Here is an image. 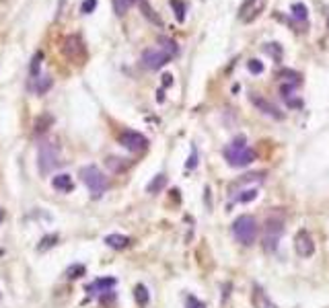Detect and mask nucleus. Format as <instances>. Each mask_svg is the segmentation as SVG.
I'll return each mask as SVG.
<instances>
[{
    "mask_svg": "<svg viewBox=\"0 0 329 308\" xmlns=\"http://www.w3.org/2000/svg\"><path fill=\"white\" fill-rule=\"evenodd\" d=\"M224 158L231 166L239 169V166H247L255 161V150L247 146V140L241 136V138H235L233 142L224 148Z\"/></svg>",
    "mask_w": 329,
    "mask_h": 308,
    "instance_id": "obj_1",
    "label": "nucleus"
},
{
    "mask_svg": "<svg viewBox=\"0 0 329 308\" xmlns=\"http://www.w3.org/2000/svg\"><path fill=\"white\" fill-rule=\"evenodd\" d=\"M37 164H39V171L41 175H50L58 169L62 164V154H60V146L56 142H45L39 144V154H37Z\"/></svg>",
    "mask_w": 329,
    "mask_h": 308,
    "instance_id": "obj_3",
    "label": "nucleus"
},
{
    "mask_svg": "<svg viewBox=\"0 0 329 308\" xmlns=\"http://www.w3.org/2000/svg\"><path fill=\"white\" fill-rule=\"evenodd\" d=\"M130 236H126V235H107L105 236V245L107 247H111V249H126V247H130Z\"/></svg>",
    "mask_w": 329,
    "mask_h": 308,
    "instance_id": "obj_16",
    "label": "nucleus"
},
{
    "mask_svg": "<svg viewBox=\"0 0 329 308\" xmlns=\"http://www.w3.org/2000/svg\"><path fill=\"white\" fill-rule=\"evenodd\" d=\"M115 286V279L113 277H101V279H95L93 284H91L89 288H87V292H91V294H105V292H109L111 288Z\"/></svg>",
    "mask_w": 329,
    "mask_h": 308,
    "instance_id": "obj_14",
    "label": "nucleus"
},
{
    "mask_svg": "<svg viewBox=\"0 0 329 308\" xmlns=\"http://www.w3.org/2000/svg\"><path fill=\"white\" fill-rule=\"evenodd\" d=\"M52 185H54V189H58L60 193H70L74 189V183H72L70 175H56L52 179Z\"/></svg>",
    "mask_w": 329,
    "mask_h": 308,
    "instance_id": "obj_15",
    "label": "nucleus"
},
{
    "mask_svg": "<svg viewBox=\"0 0 329 308\" xmlns=\"http://www.w3.org/2000/svg\"><path fill=\"white\" fill-rule=\"evenodd\" d=\"M54 85V80L48 76V74H39V76H35L29 80V91L33 92V95H45Z\"/></svg>",
    "mask_w": 329,
    "mask_h": 308,
    "instance_id": "obj_13",
    "label": "nucleus"
},
{
    "mask_svg": "<svg viewBox=\"0 0 329 308\" xmlns=\"http://www.w3.org/2000/svg\"><path fill=\"white\" fill-rule=\"evenodd\" d=\"M173 85V76L171 74H163V87H171Z\"/></svg>",
    "mask_w": 329,
    "mask_h": 308,
    "instance_id": "obj_33",
    "label": "nucleus"
},
{
    "mask_svg": "<svg viewBox=\"0 0 329 308\" xmlns=\"http://www.w3.org/2000/svg\"><path fill=\"white\" fill-rule=\"evenodd\" d=\"M159 48H161V50H164L167 54H171V55H175V54L179 52L177 43L173 41L171 37H164V35H163V37H159Z\"/></svg>",
    "mask_w": 329,
    "mask_h": 308,
    "instance_id": "obj_22",
    "label": "nucleus"
},
{
    "mask_svg": "<svg viewBox=\"0 0 329 308\" xmlns=\"http://www.w3.org/2000/svg\"><path fill=\"white\" fill-rule=\"evenodd\" d=\"M134 6V0H113V13L117 17H124Z\"/></svg>",
    "mask_w": 329,
    "mask_h": 308,
    "instance_id": "obj_23",
    "label": "nucleus"
},
{
    "mask_svg": "<svg viewBox=\"0 0 329 308\" xmlns=\"http://www.w3.org/2000/svg\"><path fill=\"white\" fill-rule=\"evenodd\" d=\"M249 99H251V103L255 107H257V111H261L263 115H268V117H274V119H284V113L274 105V103H270L268 99H263V97H259V95H255V92H251L249 95Z\"/></svg>",
    "mask_w": 329,
    "mask_h": 308,
    "instance_id": "obj_10",
    "label": "nucleus"
},
{
    "mask_svg": "<svg viewBox=\"0 0 329 308\" xmlns=\"http://www.w3.org/2000/svg\"><path fill=\"white\" fill-rule=\"evenodd\" d=\"M56 242H58V235H48V236H43L41 242L37 245V251H41V253H43V251L52 249L54 245H56Z\"/></svg>",
    "mask_w": 329,
    "mask_h": 308,
    "instance_id": "obj_28",
    "label": "nucleus"
},
{
    "mask_svg": "<svg viewBox=\"0 0 329 308\" xmlns=\"http://www.w3.org/2000/svg\"><path fill=\"white\" fill-rule=\"evenodd\" d=\"M284 232V220L282 218H268L266 222V235H263V251L266 253H274L278 249L280 236Z\"/></svg>",
    "mask_w": 329,
    "mask_h": 308,
    "instance_id": "obj_5",
    "label": "nucleus"
},
{
    "mask_svg": "<svg viewBox=\"0 0 329 308\" xmlns=\"http://www.w3.org/2000/svg\"><path fill=\"white\" fill-rule=\"evenodd\" d=\"M169 4L173 8V13H175V18L179 23H183L185 21V11H187V6L183 0H169Z\"/></svg>",
    "mask_w": 329,
    "mask_h": 308,
    "instance_id": "obj_19",
    "label": "nucleus"
},
{
    "mask_svg": "<svg viewBox=\"0 0 329 308\" xmlns=\"http://www.w3.org/2000/svg\"><path fill=\"white\" fill-rule=\"evenodd\" d=\"M62 54L66 55L68 60L80 64L82 60H85V55H87V45H85V41H82V37L76 35V33L64 37V41H62Z\"/></svg>",
    "mask_w": 329,
    "mask_h": 308,
    "instance_id": "obj_6",
    "label": "nucleus"
},
{
    "mask_svg": "<svg viewBox=\"0 0 329 308\" xmlns=\"http://www.w3.org/2000/svg\"><path fill=\"white\" fill-rule=\"evenodd\" d=\"M54 124V117L52 115H39L37 119H35V134H43V132H48L50 126Z\"/></svg>",
    "mask_w": 329,
    "mask_h": 308,
    "instance_id": "obj_20",
    "label": "nucleus"
},
{
    "mask_svg": "<svg viewBox=\"0 0 329 308\" xmlns=\"http://www.w3.org/2000/svg\"><path fill=\"white\" fill-rule=\"evenodd\" d=\"M41 60H43V52H35V54H33V58H31V66H29L31 78L39 76V66H41Z\"/></svg>",
    "mask_w": 329,
    "mask_h": 308,
    "instance_id": "obj_25",
    "label": "nucleus"
},
{
    "mask_svg": "<svg viewBox=\"0 0 329 308\" xmlns=\"http://www.w3.org/2000/svg\"><path fill=\"white\" fill-rule=\"evenodd\" d=\"M294 251H296V255L303 257V259L315 255V240H313V236H311L307 230H298L296 232V236H294Z\"/></svg>",
    "mask_w": 329,
    "mask_h": 308,
    "instance_id": "obj_9",
    "label": "nucleus"
},
{
    "mask_svg": "<svg viewBox=\"0 0 329 308\" xmlns=\"http://www.w3.org/2000/svg\"><path fill=\"white\" fill-rule=\"evenodd\" d=\"M134 298H136V302H138L140 306H146L148 304V290H146V286H142V284H138L134 288Z\"/></svg>",
    "mask_w": 329,
    "mask_h": 308,
    "instance_id": "obj_24",
    "label": "nucleus"
},
{
    "mask_svg": "<svg viewBox=\"0 0 329 308\" xmlns=\"http://www.w3.org/2000/svg\"><path fill=\"white\" fill-rule=\"evenodd\" d=\"M140 11H142V15H144L146 18H148V21H152L154 25L163 27V21H161V17H159V15H154V11L150 8V4L146 2V0H142V2H140Z\"/></svg>",
    "mask_w": 329,
    "mask_h": 308,
    "instance_id": "obj_21",
    "label": "nucleus"
},
{
    "mask_svg": "<svg viewBox=\"0 0 329 308\" xmlns=\"http://www.w3.org/2000/svg\"><path fill=\"white\" fill-rule=\"evenodd\" d=\"M85 273H87V267L80 265V263L70 265V267L66 269V277H68V279H78V277H82Z\"/></svg>",
    "mask_w": 329,
    "mask_h": 308,
    "instance_id": "obj_27",
    "label": "nucleus"
},
{
    "mask_svg": "<svg viewBox=\"0 0 329 308\" xmlns=\"http://www.w3.org/2000/svg\"><path fill=\"white\" fill-rule=\"evenodd\" d=\"M251 304H253V308H276V304L272 302V298L268 296V292L263 290L261 286H253Z\"/></svg>",
    "mask_w": 329,
    "mask_h": 308,
    "instance_id": "obj_12",
    "label": "nucleus"
},
{
    "mask_svg": "<svg viewBox=\"0 0 329 308\" xmlns=\"http://www.w3.org/2000/svg\"><path fill=\"white\" fill-rule=\"evenodd\" d=\"M187 308H206L202 300H198L196 296H187Z\"/></svg>",
    "mask_w": 329,
    "mask_h": 308,
    "instance_id": "obj_31",
    "label": "nucleus"
},
{
    "mask_svg": "<svg viewBox=\"0 0 329 308\" xmlns=\"http://www.w3.org/2000/svg\"><path fill=\"white\" fill-rule=\"evenodd\" d=\"M196 164H198V150H196V146H191V156L187 161V169H196Z\"/></svg>",
    "mask_w": 329,
    "mask_h": 308,
    "instance_id": "obj_32",
    "label": "nucleus"
},
{
    "mask_svg": "<svg viewBox=\"0 0 329 308\" xmlns=\"http://www.w3.org/2000/svg\"><path fill=\"white\" fill-rule=\"evenodd\" d=\"M257 230H259L257 220H255L253 216H249V214H243V216H239L233 222V236L245 247H249L255 242V238H257Z\"/></svg>",
    "mask_w": 329,
    "mask_h": 308,
    "instance_id": "obj_4",
    "label": "nucleus"
},
{
    "mask_svg": "<svg viewBox=\"0 0 329 308\" xmlns=\"http://www.w3.org/2000/svg\"><path fill=\"white\" fill-rule=\"evenodd\" d=\"M2 220H4V212L0 210V224H2Z\"/></svg>",
    "mask_w": 329,
    "mask_h": 308,
    "instance_id": "obj_34",
    "label": "nucleus"
},
{
    "mask_svg": "<svg viewBox=\"0 0 329 308\" xmlns=\"http://www.w3.org/2000/svg\"><path fill=\"white\" fill-rule=\"evenodd\" d=\"M80 179L82 183L89 187L91 191V198L93 199H99L101 195L107 191L109 187V181H107V177L101 173V169L95 164H87V166H82L80 169Z\"/></svg>",
    "mask_w": 329,
    "mask_h": 308,
    "instance_id": "obj_2",
    "label": "nucleus"
},
{
    "mask_svg": "<svg viewBox=\"0 0 329 308\" xmlns=\"http://www.w3.org/2000/svg\"><path fill=\"white\" fill-rule=\"evenodd\" d=\"M263 4H266V0H243V4L239 8V17L245 23H251L253 18L259 15Z\"/></svg>",
    "mask_w": 329,
    "mask_h": 308,
    "instance_id": "obj_11",
    "label": "nucleus"
},
{
    "mask_svg": "<svg viewBox=\"0 0 329 308\" xmlns=\"http://www.w3.org/2000/svg\"><path fill=\"white\" fill-rule=\"evenodd\" d=\"M171 60H173V55L161 48H148L142 52V66L148 70H161L163 66H167Z\"/></svg>",
    "mask_w": 329,
    "mask_h": 308,
    "instance_id": "obj_8",
    "label": "nucleus"
},
{
    "mask_svg": "<svg viewBox=\"0 0 329 308\" xmlns=\"http://www.w3.org/2000/svg\"><path fill=\"white\" fill-rule=\"evenodd\" d=\"M247 68H249L251 74H261L263 72V64L259 60H249L247 62Z\"/></svg>",
    "mask_w": 329,
    "mask_h": 308,
    "instance_id": "obj_30",
    "label": "nucleus"
},
{
    "mask_svg": "<svg viewBox=\"0 0 329 308\" xmlns=\"http://www.w3.org/2000/svg\"><path fill=\"white\" fill-rule=\"evenodd\" d=\"M95 8H97V0H85V2L80 4V13L91 15V13H95Z\"/></svg>",
    "mask_w": 329,
    "mask_h": 308,
    "instance_id": "obj_29",
    "label": "nucleus"
},
{
    "mask_svg": "<svg viewBox=\"0 0 329 308\" xmlns=\"http://www.w3.org/2000/svg\"><path fill=\"white\" fill-rule=\"evenodd\" d=\"M255 198H257V189H245V191H241V193H237L235 195V201L237 203H247V201H251V199H255Z\"/></svg>",
    "mask_w": 329,
    "mask_h": 308,
    "instance_id": "obj_26",
    "label": "nucleus"
},
{
    "mask_svg": "<svg viewBox=\"0 0 329 308\" xmlns=\"http://www.w3.org/2000/svg\"><path fill=\"white\" fill-rule=\"evenodd\" d=\"M290 13H292V18L298 21V23H305L307 18H309V8L303 2H294V4H292L290 6Z\"/></svg>",
    "mask_w": 329,
    "mask_h": 308,
    "instance_id": "obj_17",
    "label": "nucleus"
},
{
    "mask_svg": "<svg viewBox=\"0 0 329 308\" xmlns=\"http://www.w3.org/2000/svg\"><path fill=\"white\" fill-rule=\"evenodd\" d=\"M136 2H142V0H134V4H136Z\"/></svg>",
    "mask_w": 329,
    "mask_h": 308,
    "instance_id": "obj_35",
    "label": "nucleus"
},
{
    "mask_svg": "<svg viewBox=\"0 0 329 308\" xmlns=\"http://www.w3.org/2000/svg\"><path fill=\"white\" fill-rule=\"evenodd\" d=\"M164 185H167V177H164V175H157L148 185H146V191L152 193V195L154 193H161L164 189Z\"/></svg>",
    "mask_w": 329,
    "mask_h": 308,
    "instance_id": "obj_18",
    "label": "nucleus"
},
{
    "mask_svg": "<svg viewBox=\"0 0 329 308\" xmlns=\"http://www.w3.org/2000/svg\"><path fill=\"white\" fill-rule=\"evenodd\" d=\"M117 142L130 152H144L146 148H148V138L140 132H134V129H124V132H120Z\"/></svg>",
    "mask_w": 329,
    "mask_h": 308,
    "instance_id": "obj_7",
    "label": "nucleus"
}]
</instances>
